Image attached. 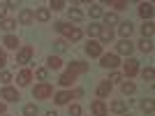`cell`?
<instances>
[{
	"label": "cell",
	"instance_id": "obj_12",
	"mask_svg": "<svg viewBox=\"0 0 155 116\" xmlns=\"http://www.w3.org/2000/svg\"><path fill=\"white\" fill-rule=\"evenodd\" d=\"M139 16H141L143 21H150V16H153V5H150V2H141V5H139Z\"/></svg>",
	"mask_w": 155,
	"mask_h": 116
},
{
	"label": "cell",
	"instance_id": "obj_36",
	"mask_svg": "<svg viewBox=\"0 0 155 116\" xmlns=\"http://www.w3.org/2000/svg\"><path fill=\"white\" fill-rule=\"evenodd\" d=\"M109 5L116 7V9H127V2H125V0H111Z\"/></svg>",
	"mask_w": 155,
	"mask_h": 116
},
{
	"label": "cell",
	"instance_id": "obj_30",
	"mask_svg": "<svg viewBox=\"0 0 155 116\" xmlns=\"http://www.w3.org/2000/svg\"><path fill=\"white\" fill-rule=\"evenodd\" d=\"M134 88H137V86L132 84V81H123V86H120V90H123L125 95H132V93H134Z\"/></svg>",
	"mask_w": 155,
	"mask_h": 116
},
{
	"label": "cell",
	"instance_id": "obj_20",
	"mask_svg": "<svg viewBox=\"0 0 155 116\" xmlns=\"http://www.w3.org/2000/svg\"><path fill=\"white\" fill-rule=\"evenodd\" d=\"M2 44H5L7 49H16V46H19V37H16V35H5Z\"/></svg>",
	"mask_w": 155,
	"mask_h": 116
},
{
	"label": "cell",
	"instance_id": "obj_7",
	"mask_svg": "<svg viewBox=\"0 0 155 116\" xmlns=\"http://www.w3.org/2000/svg\"><path fill=\"white\" fill-rule=\"evenodd\" d=\"M32 53H35V49H32L30 44L28 46H23L19 53H16V63H21V65H26V63H30V58H32Z\"/></svg>",
	"mask_w": 155,
	"mask_h": 116
},
{
	"label": "cell",
	"instance_id": "obj_35",
	"mask_svg": "<svg viewBox=\"0 0 155 116\" xmlns=\"http://www.w3.org/2000/svg\"><path fill=\"white\" fill-rule=\"evenodd\" d=\"M141 109L146 111V114H153V109H155V107H153V100H150V97L141 102Z\"/></svg>",
	"mask_w": 155,
	"mask_h": 116
},
{
	"label": "cell",
	"instance_id": "obj_22",
	"mask_svg": "<svg viewBox=\"0 0 155 116\" xmlns=\"http://www.w3.org/2000/svg\"><path fill=\"white\" fill-rule=\"evenodd\" d=\"M127 109V102L125 100H116V102H111V111H116V114H123Z\"/></svg>",
	"mask_w": 155,
	"mask_h": 116
},
{
	"label": "cell",
	"instance_id": "obj_44",
	"mask_svg": "<svg viewBox=\"0 0 155 116\" xmlns=\"http://www.w3.org/2000/svg\"><path fill=\"white\" fill-rule=\"evenodd\" d=\"M46 116H58V114H56V111H46Z\"/></svg>",
	"mask_w": 155,
	"mask_h": 116
},
{
	"label": "cell",
	"instance_id": "obj_14",
	"mask_svg": "<svg viewBox=\"0 0 155 116\" xmlns=\"http://www.w3.org/2000/svg\"><path fill=\"white\" fill-rule=\"evenodd\" d=\"M16 81H19V86H28L32 81V72L30 70H21L19 77H16Z\"/></svg>",
	"mask_w": 155,
	"mask_h": 116
},
{
	"label": "cell",
	"instance_id": "obj_6",
	"mask_svg": "<svg viewBox=\"0 0 155 116\" xmlns=\"http://www.w3.org/2000/svg\"><path fill=\"white\" fill-rule=\"evenodd\" d=\"M0 97H2V100H7V102H16V100H21L19 90L12 88V86H5V88L0 90Z\"/></svg>",
	"mask_w": 155,
	"mask_h": 116
},
{
	"label": "cell",
	"instance_id": "obj_33",
	"mask_svg": "<svg viewBox=\"0 0 155 116\" xmlns=\"http://www.w3.org/2000/svg\"><path fill=\"white\" fill-rule=\"evenodd\" d=\"M23 116H37V104H26L23 107Z\"/></svg>",
	"mask_w": 155,
	"mask_h": 116
},
{
	"label": "cell",
	"instance_id": "obj_29",
	"mask_svg": "<svg viewBox=\"0 0 155 116\" xmlns=\"http://www.w3.org/2000/svg\"><path fill=\"white\" fill-rule=\"evenodd\" d=\"M100 30H102L100 23H91V26H88V35H91V37H100Z\"/></svg>",
	"mask_w": 155,
	"mask_h": 116
},
{
	"label": "cell",
	"instance_id": "obj_10",
	"mask_svg": "<svg viewBox=\"0 0 155 116\" xmlns=\"http://www.w3.org/2000/svg\"><path fill=\"white\" fill-rule=\"evenodd\" d=\"M123 70H125V74H127V79H130V77H134L137 72H139V60L130 58L127 63H125V67H123Z\"/></svg>",
	"mask_w": 155,
	"mask_h": 116
},
{
	"label": "cell",
	"instance_id": "obj_28",
	"mask_svg": "<svg viewBox=\"0 0 155 116\" xmlns=\"http://www.w3.org/2000/svg\"><path fill=\"white\" fill-rule=\"evenodd\" d=\"M139 49H141L143 53H150L153 51V42H150V39H141V42H139Z\"/></svg>",
	"mask_w": 155,
	"mask_h": 116
},
{
	"label": "cell",
	"instance_id": "obj_15",
	"mask_svg": "<svg viewBox=\"0 0 155 116\" xmlns=\"http://www.w3.org/2000/svg\"><path fill=\"white\" fill-rule=\"evenodd\" d=\"M19 21L23 23V26H30L32 21H35V12H30V9H23V12L19 14Z\"/></svg>",
	"mask_w": 155,
	"mask_h": 116
},
{
	"label": "cell",
	"instance_id": "obj_31",
	"mask_svg": "<svg viewBox=\"0 0 155 116\" xmlns=\"http://www.w3.org/2000/svg\"><path fill=\"white\" fill-rule=\"evenodd\" d=\"M81 19H84V14L79 12L77 7H72V9H70V21H74V23H77V21H81Z\"/></svg>",
	"mask_w": 155,
	"mask_h": 116
},
{
	"label": "cell",
	"instance_id": "obj_41",
	"mask_svg": "<svg viewBox=\"0 0 155 116\" xmlns=\"http://www.w3.org/2000/svg\"><path fill=\"white\" fill-rule=\"evenodd\" d=\"M7 63V56H5V51H2V49H0V67H2V65Z\"/></svg>",
	"mask_w": 155,
	"mask_h": 116
},
{
	"label": "cell",
	"instance_id": "obj_8",
	"mask_svg": "<svg viewBox=\"0 0 155 116\" xmlns=\"http://www.w3.org/2000/svg\"><path fill=\"white\" fill-rule=\"evenodd\" d=\"M91 111H93V116H107V104H104L102 100H93Z\"/></svg>",
	"mask_w": 155,
	"mask_h": 116
},
{
	"label": "cell",
	"instance_id": "obj_43",
	"mask_svg": "<svg viewBox=\"0 0 155 116\" xmlns=\"http://www.w3.org/2000/svg\"><path fill=\"white\" fill-rule=\"evenodd\" d=\"M0 114H5V102H0Z\"/></svg>",
	"mask_w": 155,
	"mask_h": 116
},
{
	"label": "cell",
	"instance_id": "obj_23",
	"mask_svg": "<svg viewBox=\"0 0 155 116\" xmlns=\"http://www.w3.org/2000/svg\"><path fill=\"white\" fill-rule=\"evenodd\" d=\"M104 23H107V28L116 26V23H118V14L116 12H107V14H104Z\"/></svg>",
	"mask_w": 155,
	"mask_h": 116
},
{
	"label": "cell",
	"instance_id": "obj_45",
	"mask_svg": "<svg viewBox=\"0 0 155 116\" xmlns=\"http://www.w3.org/2000/svg\"><path fill=\"white\" fill-rule=\"evenodd\" d=\"M2 116H7V114H2Z\"/></svg>",
	"mask_w": 155,
	"mask_h": 116
},
{
	"label": "cell",
	"instance_id": "obj_25",
	"mask_svg": "<svg viewBox=\"0 0 155 116\" xmlns=\"http://www.w3.org/2000/svg\"><path fill=\"white\" fill-rule=\"evenodd\" d=\"M65 49H67V39H60V37L53 39V51L60 53V51H65Z\"/></svg>",
	"mask_w": 155,
	"mask_h": 116
},
{
	"label": "cell",
	"instance_id": "obj_46",
	"mask_svg": "<svg viewBox=\"0 0 155 116\" xmlns=\"http://www.w3.org/2000/svg\"><path fill=\"white\" fill-rule=\"evenodd\" d=\"M127 116H132V114H127Z\"/></svg>",
	"mask_w": 155,
	"mask_h": 116
},
{
	"label": "cell",
	"instance_id": "obj_13",
	"mask_svg": "<svg viewBox=\"0 0 155 116\" xmlns=\"http://www.w3.org/2000/svg\"><path fill=\"white\" fill-rule=\"evenodd\" d=\"M109 42H114V30L102 26V30H100V44H109Z\"/></svg>",
	"mask_w": 155,
	"mask_h": 116
},
{
	"label": "cell",
	"instance_id": "obj_5",
	"mask_svg": "<svg viewBox=\"0 0 155 116\" xmlns=\"http://www.w3.org/2000/svg\"><path fill=\"white\" fill-rule=\"evenodd\" d=\"M100 60H102V67H107V70H114V67H118V65H120V60H118V56L116 53H102V56H100Z\"/></svg>",
	"mask_w": 155,
	"mask_h": 116
},
{
	"label": "cell",
	"instance_id": "obj_17",
	"mask_svg": "<svg viewBox=\"0 0 155 116\" xmlns=\"http://www.w3.org/2000/svg\"><path fill=\"white\" fill-rule=\"evenodd\" d=\"M132 30H134V26H132L130 21H125V23H120V26H118V32L123 35V39H130V35H132Z\"/></svg>",
	"mask_w": 155,
	"mask_h": 116
},
{
	"label": "cell",
	"instance_id": "obj_27",
	"mask_svg": "<svg viewBox=\"0 0 155 116\" xmlns=\"http://www.w3.org/2000/svg\"><path fill=\"white\" fill-rule=\"evenodd\" d=\"M141 79H143V81H153V79H155V70H153V67L141 70Z\"/></svg>",
	"mask_w": 155,
	"mask_h": 116
},
{
	"label": "cell",
	"instance_id": "obj_24",
	"mask_svg": "<svg viewBox=\"0 0 155 116\" xmlns=\"http://www.w3.org/2000/svg\"><path fill=\"white\" fill-rule=\"evenodd\" d=\"M0 28L9 32V30H14V28H16V21H14V19H7V16H5V19L0 21Z\"/></svg>",
	"mask_w": 155,
	"mask_h": 116
},
{
	"label": "cell",
	"instance_id": "obj_37",
	"mask_svg": "<svg viewBox=\"0 0 155 116\" xmlns=\"http://www.w3.org/2000/svg\"><path fill=\"white\" fill-rule=\"evenodd\" d=\"M70 116H81V107L79 104H70Z\"/></svg>",
	"mask_w": 155,
	"mask_h": 116
},
{
	"label": "cell",
	"instance_id": "obj_34",
	"mask_svg": "<svg viewBox=\"0 0 155 116\" xmlns=\"http://www.w3.org/2000/svg\"><path fill=\"white\" fill-rule=\"evenodd\" d=\"M49 9H53V12H60V9H65V2H63V0H51Z\"/></svg>",
	"mask_w": 155,
	"mask_h": 116
},
{
	"label": "cell",
	"instance_id": "obj_16",
	"mask_svg": "<svg viewBox=\"0 0 155 116\" xmlns=\"http://www.w3.org/2000/svg\"><path fill=\"white\" fill-rule=\"evenodd\" d=\"M63 67V60L58 56H49L46 58V70H60Z\"/></svg>",
	"mask_w": 155,
	"mask_h": 116
},
{
	"label": "cell",
	"instance_id": "obj_42",
	"mask_svg": "<svg viewBox=\"0 0 155 116\" xmlns=\"http://www.w3.org/2000/svg\"><path fill=\"white\" fill-rule=\"evenodd\" d=\"M16 7H19V2H14V0H12V2H7V9H16Z\"/></svg>",
	"mask_w": 155,
	"mask_h": 116
},
{
	"label": "cell",
	"instance_id": "obj_11",
	"mask_svg": "<svg viewBox=\"0 0 155 116\" xmlns=\"http://www.w3.org/2000/svg\"><path fill=\"white\" fill-rule=\"evenodd\" d=\"M116 49H118V53H123V56H130V53L134 51V44H132L130 39H120Z\"/></svg>",
	"mask_w": 155,
	"mask_h": 116
},
{
	"label": "cell",
	"instance_id": "obj_39",
	"mask_svg": "<svg viewBox=\"0 0 155 116\" xmlns=\"http://www.w3.org/2000/svg\"><path fill=\"white\" fill-rule=\"evenodd\" d=\"M0 81H2V84H9V81H12V74H9V72H2V74H0Z\"/></svg>",
	"mask_w": 155,
	"mask_h": 116
},
{
	"label": "cell",
	"instance_id": "obj_2",
	"mask_svg": "<svg viewBox=\"0 0 155 116\" xmlns=\"http://www.w3.org/2000/svg\"><path fill=\"white\" fill-rule=\"evenodd\" d=\"M32 97H35V100H49V97H53V86L49 84V81L37 84L32 88Z\"/></svg>",
	"mask_w": 155,
	"mask_h": 116
},
{
	"label": "cell",
	"instance_id": "obj_3",
	"mask_svg": "<svg viewBox=\"0 0 155 116\" xmlns=\"http://www.w3.org/2000/svg\"><path fill=\"white\" fill-rule=\"evenodd\" d=\"M81 95H84V90H81V88H77V90H60V93L53 95V100H56V104H67L70 100L81 97Z\"/></svg>",
	"mask_w": 155,
	"mask_h": 116
},
{
	"label": "cell",
	"instance_id": "obj_4",
	"mask_svg": "<svg viewBox=\"0 0 155 116\" xmlns=\"http://www.w3.org/2000/svg\"><path fill=\"white\" fill-rule=\"evenodd\" d=\"M65 72H67L70 77H74V79H77L79 74H86V72H88V65H86V63H81V60H74V63H70V65H67V70H65Z\"/></svg>",
	"mask_w": 155,
	"mask_h": 116
},
{
	"label": "cell",
	"instance_id": "obj_19",
	"mask_svg": "<svg viewBox=\"0 0 155 116\" xmlns=\"http://www.w3.org/2000/svg\"><path fill=\"white\" fill-rule=\"evenodd\" d=\"M111 93V84L109 81H100V86H97V97H107Z\"/></svg>",
	"mask_w": 155,
	"mask_h": 116
},
{
	"label": "cell",
	"instance_id": "obj_1",
	"mask_svg": "<svg viewBox=\"0 0 155 116\" xmlns=\"http://www.w3.org/2000/svg\"><path fill=\"white\" fill-rule=\"evenodd\" d=\"M56 30L63 32L65 37L72 39V42H79V39H81V35H84L77 26H70V23H65V21H58V23H56Z\"/></svg>",
	"mask_w": 155,
	"mask_h": 116
},
{
	"label": "cell",
	"instance_id": "obj_18",
	"mask_svg": "<svg viewBox=\"0 0 155 116\" xmlns=\"http://www.w3.org/2000/svg\"><path fill=\"white\" fill-rule=\"evenodd\" d=\"M35 19L42 21V23H46V21L51 19V9H49V7H42V9H37V12H35Z\"/></svg>",
	"mask_w": 155,
	"mask_h": 116
},
{
	"label": "cell",
	"instance_id": "obj_9",
	"mask_svg": "<svg viewBox=\"0 0 155 116\" xmlns=\"http://www.w3.org/2000/svg\"><path fill=\"white\" fill-rule=\"evenodd\" d=\"M86 53H88V56H102V44L95 42V39H91V42L86 44Z\"/></svg>",
	"mask_w": 155,
	"mask_h": 116
},
{
	"label": "cell",
	"instance_id": "obj_21",
	"mask_svg": "<svg viewBox=\"0 0 155 116\" xmlns=\"http://www.w3.org/2000/svg\"><path fill=\"white\" fill-rule=\"evenodd\" d=\"M141 35H143V39H150V37H153V21H143Z\"/></svg>",
	"mask_w": 155,
	"mask_h": 116
},
{
	"label": "cell",
	"instance_id": "obj_40",
	"mask_svg": "<svg viewBox=\"0 0 155 116\" xmlns=\"http://www.w3.org/2000/svg\"><path fill=\"white\" fill-rule=\"evenodd\" d=\"M5 14H7V5H2V2H0V21L5 19Z\"/></svg>",
	"mask_w": 155,
	"mask_h": 116
},
{
	"label": "cell",
	"instance_id": "obj_38",
	"mask_svg": "<svg viewBox=\"0 0 155 116\" xmlns=\"http://www.w3.org/2000/svg\"><path fill=\"white\" fill-rule=\"evenodd\" d=\"M120 79H123V74H120V72H114V74H111L107 81H109V84H114V81H120Z\"/></svg>",
	"mask_w": 155,
	"mask_h": 116
},
{
	"label": "cell",
	"instance_id": "obj_26",
	"mask_svg": "<svg viewBox=\"0 0 155 116\" xmlns=\"http://www.w3.org/2000/svg\"><path fill=\"white\" fill-rule=\"evenodd\" d=\"M100 16H104V9L100 5H91V19H100Z\"/></svg>",
	"mask_w": 155,
	"mask_h": 116
},
{
	"label": "cell",
	"instance_id": "obj_32",
	"mask_svg": "<svg viewBox=\"0 0 155 116\" xmlns=\"http://www.w3.org/2000/svg\"><path fill=\"white\" fill-rule=\"evenodd\" d=\"M35 77H37L39 81H46V79H49V70H46V67H39V70H35Z\"/></svg>",
	"mask_w": 155,
	"mask_h": 116
}]
</instances>
